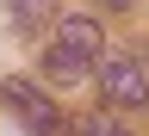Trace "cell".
<instances>
[{
	"instance_id": "2",
	"label": "cell",
	"mask_w": 149,
	"mask_h": 136,
	"mask_svg": "<svg viewBox=\"0 0 149 136\" xmlns=\"http://www.w3.org/2000/svg\"><path fill=\"white\" fill-rule=\"evenodd\" d=\"M0 105H6V111H13V118L25 124L31 136H56V130H62V111H56V99H50L44 87L19 81V74H13V81H0Z\"/></svg>"
},
{
	"instance_id": "3",
	"label": "cell",
	"mask_w": 149,
	"mask_h": 136,
	"mask_svg": "<svg viewBox=\"0 0 149 136\" xmlns=\"http://www.w3.org/2000/svg\"><path fill=\"white\" fill-rule=\"evenodd\" d=\"M100 93H106V105H118V111H137L149 105V74L137 56H106L100 62Z\"/></svg>"
},
{
	"instance_id": "6",
	"label": "cell",
	"mask_w": 149,
	"mask_h": 136,
	"mask_svg": "<svg viewBox=\"0 0 149 136\" xmlns=\"http://www.w3.org/2000/svg\"><path fill=\"white\" fill-rule=\"evenodd\" d=\"M100 6H112V12H118V6H137V0H100Z\"/></svg>"
},
{
	"instance_id": "5",
	"label": "cell",
	"mask_w": 149,
	"mask_h": 136,
	"mask_svg": "<svg viewBox=\"0 0 149 136\" xmlns=\"http://www.w3.org/2000/svg\"><path fill=\"white\" fill-rule=\"evenodd\" d=\"M74 136H130L112 111H87V118H74Z\"/></svg>"
},
{
	"instance_id": "1",
	"label": "cell",
	"mask_w": 149,
	"mask_h": 136,
	"mask_svg": "<svg viewBox=\"0 0 149 136\" xmlns=\"http://www.w3.org/2000/svg\"><path fill=\"white\" fill-rule=\"evenodd\" d=\"M106 37H100V25L93 19H68V25H56V37H50V50H44V74L50 81H81V74L93 68V62H106Z\"/></svg>"
},
{
	"instance_id": "4",
	"label": "cell",
	"mask_w": 149,
	"mask_h": 136,
	"mask_svg": "<svg viewBox=\"0 0 149 136\" xmlns=\"http://www.w3.org/2000/svg\"><path fill=\"white\" fill-rule=\"evenodd\" d=\"M6 12H13L19 31H44L50 19H56V0H6Z\"/></svg>"
}]
</instances>
